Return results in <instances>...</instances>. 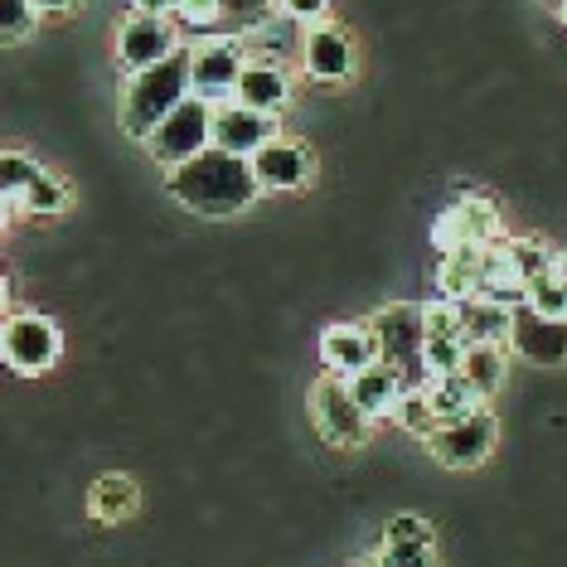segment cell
Masks as SVG:
<instances>
[{"mask_svg": "<svg viewBox=\"0 0 567 567\" xmlns=\"http://www.w3.org/2000/svg\"><path fill=\"white\" fill-rule=\"evenodd\" d=\"M558 272H563V277H567V257H558Z\"/></svg>", "mask_w": 567, "mask_h": 567, "instance_id": "cell-39", "label": "cell"}, {"mask_svg": "<svg viewBox=\"0 0 567 567\" xmlns=\"http://www.w3.org/2000/svg\"><path fill=\"white\" fill-rule=\"evenodd\" d=\"M499 238V209L481 195H466L456 199L451 209L432 224V243L436 252H461V248H489Z\"/></svg>", "mask_w": 567, "mask_h": 567, "instance_id": "cell-9", "label": "cell"}, {"mask_svg": "<svg viewBox=\"0 0 567 567\" xmlns=\"http://www.w3.org/2000/svg\"><path fill=\"white\" fill-rule=\"evenodd\" d=\"M311 412H316V427L326 436L330 446H364L369 432H373V417L364 408L354 403L350 383L340 379V373H326V379L311 389Z\"/></svg>", "mask_w": 567, "mask_h": 567, "instance_id": "cell-6", "label": "cell"}, {"mask_svg": "<svg viewBox=\"0 0 567 567\" xmlns=\"http://www.w3.org/2000/svg\"><path fill=\"white\" fill-rule=\"evenodd\" d=\"M466 334H427L422 340V364H427V379H442V373H461V359H466Z\"/></svg>", "mask_w": 567, "mask_h": 567, "instance_id": "cell-24", "label": "cell"}, {"mask_svg": "<svg viewBox=\"0 0 567 567\" xmlns=\"http://www.w3.org/2000/svg\"><path fill=\"white\" fill-rule=\"evenodd\" d=\"M34 6H40V16H73L79 0H34Z\"/></svg>", "mask_w": 567, "mask_h": 567, "instance_id": "cell-37", "label": "cell"}, {"mask_svg": "<svg viewBox=\"0 0 567 567\" xmlns=\"http://www.w3.org/2000/svg\"><path fill=\"white\" fill-rule=\"evenodd\" d=\"M509 350L524 359V364H538V369H563L567 364V320H553V316H538L519 306L514 316V334H509Z\"/></svg>", "mask_w": 567, "mask_h": 567, "instance_id": "cell-12", "label": "cell"}, {"mask_svg": "<svg viewBox=\"0 0 567 567\" xmlns=\"http://www.w3.org/2000/svg\"><path fill=\"white\" fill-rule=\"evenodd\" d=\"M369 326H373V340H379V364L398 369L412 389L427 383V364H422V340H427V330H422V306H389V311H379Z\"/></svg>", "mask_w": 567, "mask_h": 567, "instance_id": "cell-5", "label": "cell"}, {"mask_svg": "<svg viewBox=\"0 0 567 567\" xmlns=\"http://www.w3.org/2000/svg\"><path fill=\"white\" fill-rule=\"evenodd\" d=\"M243 69H248L243 34H209V40L189 44V87H195V97L214 102V107L234 102Z\"/></svg>", "mask_w": 567, "mask_h": 567, "instance_id": "cell-3", "label": "cell"}, {"mask_svg": "<svg viewBox=\"0 0 567 567\" xmlns=\"http://www.w3.org/2000/svg\"><path fill=\"white\" fill-rule=\"evenodd\" d=\"M252 171L262 179V189H301L311 179V151L301 141L277 136L252 156Z\"/></svg>", "mask_w": 567, "mask_h": 567, "instance_id": "cell-15", "label": "cell"}, {"mask_svg": "<svg viewBox=\"0 0 567 567\" xmlns=\"http://www.w3.org/2000/svg\"><path fill=\"white\" fill-rule=\"evenodd\" d=\"M132 10H141V16H175L179 0H132Z\"/></svg>", "mask_w": 567, "mask_h": 567, "instance_id": "cell-36", "label": "cell"}, {"mask_svg": "<svg viewBox=\"0 0 567 567\" xmlns=\"http://www.w3.org/2000/svg\"><path fill=\"white\" fill-rule=\"evenodd\" d=\"M528 311L538 316H553V320H567V277L563 272H548L528 287Z\"/></svg>", "mask_w": 567, "mask_h": 567, "instance_id": "cell-27", "label": "cell"}, {"mask_svg": "<svg viewBox=\"0 0 567 567\" xmlns=\"http://www.w3.org/2000/svg\"><path fill=\"white\" fill-rule=\"evenodd\" d=\"M165 185H171V195L185 204V209H195L204 218H234L262 195V179H257L252 161L234 156V151H224V146L199 151L195 161L171 171Z\"/></svg>", "mask_w": 567, "mask_h": 567, "instance_id": "cell-1", "label": "cell"}, {"mask_svg": "<svg viewBox=\"0 0 567 567\" xmlns=\"http://www.w3.org/2000/svg\"><path fill=\"white\" fill-rule=\"evenodd\" d=\"M175 20L185 30H214V24H224V0H179Z\"/></svg>", "mask_w": 567, "mask_h": 567, "instance_id": "cell-31", "label": "cell"}, {"mask_svg": "<svg viewBox=\"0 0 567 567\" xmlns=\"http://www.w3.org/2000/svg\"><path fill=\"white\" fill-rule=\"evenodd\" d=\"M63 209H69V185H63L59 175L44 171V175L20 195L16 209H6V214H40V218H49V214H63Z\"/></svg>", "mask_w": 567, "mask_h": 567, "instance_id": "cell-23", "label": "cell"}, {"mask_svg": "<svg viewBox=\"0 0 567 567\" xmlns=\"http://www.w3.org/2000/svg\"><path fill=\"white\" fill-rule=\"evenodd\" d=\"M558 20H563V24H567V0H563V6H558Z\"/></svg>", "mask_w": 567, "mask_h": 567, "instance_id": "cell-38", "label": "cell"}, {"mask_svg": "<svg viewBox=\"0 0 567 567\" xmlns=\"http://www.w3.org/2000/svg\"><path fill=\"white\" fill-rule=\"evenodd\" d=\"M373 567H379V563H373Z\"/></svg>", "mask_w": 567, "mask_h": 567, "instance_id": "cell-41", "label": "cell"}, {"mask_svg": "<svg viewBox=\"0 0 567 567\" xmlns=\"http://www.w3.org/2000/svg\"><path fill=\"white\" fill-rule=\"evenodd\" d=\"M234 102H243V107H257V112H272V117H277V112L291 102L287 69H281V63H267V59H248Z\"/></svg>", "mask_w": 567, "mask_h": 567, "instance_id": "cell-16", "label": "cell"}, {"mask_svg": "<svg viewBox=\"0 0 567 567\" xmlns=\"http://www.w3.org/2000/svg\"><path fill=\"white\" fill-rule=\"evenodd\" d=\"M301 69L316 83H350L354 79V40L340 24H311L301 34Z\"/></svg>", "mask_w": 567, "mask_h": 567, "instance_id": "cell-11", "label": "cell"}, {"mask_svg": "<svg viewBox=\"0 0 567 567\" xmlns=\"http://www.w3.org/2000/svg\"><path fill=\"white\" fill-rule=\"evenodd\" d=\"M344 383H350L354 403L364 408L373 422H379V417H393V412H398V403H403V393L412 389V383L403 379V373H398V369H389V364H373V369L354 373V379H344Z\"/></svg>", "mask_w": 567, "mask_h": 567, "instance_id": "cell-17", "label": "cell"}, {"mask_svg": "<svg viewBox=\"0 0 567 567\" xmlns=\"http://www.w3.org/2000/svg\"><path fill=\"white\" fill-rule=\"evenodd\" d=\"M422 330L427 334H466L461 330V306L436 296V301H422Z\"/></svg>", "mask_w": 567, "mask_h": 567, "instance_id": "cell-29", "label": "cell"}, {"mask_svg": "<svg viewBox=\"0 0 567 567\" xmlns=\"http://www.w3.org/2000/svg\"><path fill=\"white\" fill-rule=\"evenodd\" d=\"M481 281H485V248L446 252L442 267H436V291H442L446 301H471V296H481Z\"/></svg>", "mask_w": 567, "mask_h": 567, "instance_id": "cell-20", "label": "cell"}, {"mask_svg": "<svg viewBox=\"0 0 567 567\" xmlns=\"http://www.w3.org/2000/svg\"><path fill=\"white\" fill-rule=\"evenodd\" d=\"M373 563H379V567H436L427 544H383Z\"/></svg>", "mask_w": 567, "mask_h": 567, "instance_id": "cell-33", "label": "cell"}, {"mask_svg": "<svg viewBox=\"0 0 567 567\" xmlns=\"http://www.w3.org/2000/svg\"><path fill=\"white\" fill-rule=\"evenodd\" d=\"M393 417L403 422V427H408L412 436H432V432H436V417H432V408H427V393H422V389H408Z\"/></svg>", "mask_w": 567, "mask_h": 567, "instance_id": "cell-28", "label": "cell"}, {"mask_svg": "<svg viewBox=\"0 0 567 567\" xmlns=\"http://www.w3.org/2000/svg\"><path fill=\"white\" fill-rule=\"evenodd\" d=\"M461 306V330L466 340H481V344H509L514 334V306H499L489 296H471V301H456Z\"/></svg>", "mask_w": 567, "mask_h": 567, "instance_id": "cell-19", "label": "cell"}, {"mask_svg": "<svg viewBox=\"0 0 567 567\" xmlns=\"http://www.w3.org/2000/svg\"><path fill=\"white\" fill-rule=\"evenodd\" d=\"M0 354H6V364L16 373H44L59 364L63 354V334L49 316H10L6 320V334H0Z\"/></svg>", "mask_w": 567, "mask_h": 567, "instance_id": "cell-7", "label": "cell"}, {"mask_svg": "<svg viewBox=\"0 0 567 567\" xmlns=\"http://www.w3.org/2000/svg\"><path fill=\"white\" fill-rule=\"evenodd\" d=\"M195 87H189V49H179L165 63H151L126 79L122 93V132L132 141H151V132L171 117V112L185 102Z\"/></svg>", "mask_w": 567, "mask_h": 567, "instance_id": "cell-2", "label": "cell"}, {"mask_svg": "<svg viewBox=\"0 0 567 567\" xmlns=\"http://www.w3.org/2000/svg\"><path fill=\"white\" fill-rule=\"evenodd\" d=\"M277 141V117L272 112H257V107H243V102H224L214 107V146L234 151V156H257V151Z\"/></svg>", "mask_w": 567, "mask_h": 567, "instance_id": "cell-13", "label": "cell"}, {"mask_svg": "<svg viewBox=\"0 0 567 567\" xmlns=\"http://www.w3.org/2000/svg\"><path fill=\"white\" fill-rule=\"evenodd\" d=\"M432 456L442 461L446 471H471L495 451V412L475 408L471 417H456V422H442L432 436H427Z\"/></svg>", "mask_w": 567, "mask_h": 567, "instance_id": "cell-8", "label": "cell"}, {"mask_svg": "<svg viewBox=\"0 0 567 567\" xmlns=\"http://www.w3.org/2000/svg\"><path fill=\"white\" fill-rule=\"evenodd\" d=\"M383 544H427L432 548V524L417 519V514H398V519L383 528Z\"/></svg>", "mask_w": 567, "mask_h": 567, "instance_id": "cell-34", "label": "cell"}, {"mask_svg": "<svg viewBox=\"0 0 567 567\" xmlns=\"http://www.w3.org/2000/svg\"><path fill=\"white\" fill-rule=\"evenodd\" d=\"M461 373H466L475 389L489 398V393L499 389V383H505V350H499V344L471 340V344H466V359H461Z\"/></svg>", "mask_w": 567, "mask_h": 567, "instance_id": "cell-22", "label": "cell"}, {"mask_svg": "<svg viewBox=\"0 0 567 567\" xmlns=\"http://www.w3.org/2000/svg\"><path fill=\"white\" fill-rule=\"evenodd\" d=\"M509 257H514V267H519V277L534 287L538 277H548V272H558V252H548L544 243H534V238H514L505 243Z\"/></svg>", "mask_w": 567, "mask_h": 567, "instance_id": "cell-26", "label": "cell"}, {"mask_svg": "<svg viewBox=\"0 0 567 567\" xmlns=\"http://www.w3.org/2000/svg\"><path fill=\"white\" fill-rule=\"evenodd\" d=\"M320 364L340 379H354L379 364V340H373V326H330L320 334Z\"/></svg>", "mask_w": 567, "mask_h": 567, "instance_id": "cell-14", "label": "cell"}, {"mask_svg": "<svg viewBox=\"0 0 567 567\" xmlns=\"http://www.w3.org/2000/svg\"><path fill=\"white\" fill-rule=\"evenodd\" d=\"M548 6H553V10H558V6H563V0H548Z\"/></svg>", "mask_w": 567, "mask_h": 567, "instance_id": "cell-40", "label": "cell"}, {"mask_svg": "<svg viewBox=\"0 0 567 567\" xmlns=\"http://www.w3.org/2000/svg\"><path fill=\"white\" fill-rule=\"evenodd\" d=\"M209 146H214V102H204L195 93L179 102V107L146 141L151 161L165 165V171H179V165L195 161L199 151H209Z\"/></svg>", "mask_w": 567, "mask_h": 567, "instance_id": "cell-4", "label": "cell"}, {"mask_svg": "<svg viewBox=\"0 0 567 567\" xmlns=\"http://www.w3.org/2000/svg\"><path fill=\"white\" fill-rule=\"evenodd\" d=\"M267 16H277V0H224V20L238 24V34L262 24Z\"/></svg>", "mask_w": 567, "mask_h": 567, "instance_id": "cell-32", "label": "cell"}, {"mask_svg": "<svg viewBox=\"0 0 567 567\" xmlns=\"http://www.w3.org/2000/svg\"><path fill=\"white\" fill-rule=\"evenodd\" d=\"M171 54H179V30L171 16H126L117 30V63L126 73H141L151 63H165Z\"/></svg>", "mask_w": 567, "mask_h": 567, "instance_id": "cell-10", "label": "cell"}, {"mask_svg": "<svg viewBox=\"0 0 567 567\" xmlns=\"http://www.w3.org/2000/svg\"><path fill=\"white\" fill-rule=\"evenodd\" d=\"M40 175H44L40 161L20 156V151H6V161H0V189H6V209H16L20 195H24V189H30Z\"/></svg>", "mask_w": 567, "mask_h": 567, "instance_id": "cell-25", "label": "cell"}, {"mask_svg": "<svg viewBox=\"0 0 567 567\" xmlns=\"http://www.w3.org/2000/svg\"><path fill=\"white\" fill-rule=\"evenodd\" d=\"M277 10L287 20H296V24H306V30L330 20V0H277Z\"/></svg>", "mask_w": 567, "mask_h": 567, "instance_id": "cell-35", "label": "cell"}, {"mask_svg": "<svg viewBox=\"0 0 567 567\" xmlns=\"http://www.w3.org/2000/svg\"><path fill=\"white\" fill-rule=\"evenodd\" d=\"M417 389L427 393L436 427H442V422H456V417H471L475 408H485V393L475 389L466 373H442V379H427V383H417Z\"/></svg>", "mask_w": 567, "mask_h": 567, "instance_id": "cell-18", "label": "cell"}, {"mask_svg": "<svg viewBox=\"0 0 567 567\" xmlns=\"http://www.w3.org/2000/svg\"><path fill=\"white\" fill-rule=\"evenodd\" d=\"M87 509H93L97 524H122L141 509V489L132 475H102L93 485V495H87Z\"/></svg>", "mask_w": 567, "mask_h": 567, "instance_id": "cell-21", "label": "cell"}, {"mask_svg": "<svg viewBox=\"0 0 567 567\" xmlns=\"http://www.w3.org/2000/svg\"><path fill=\"white\" fill-rule=\"evenodd\" d=\"M34 20H40V6H34V0H6V10H0V24H6V44H20L24 34L34 30Z\"/></svg>", "mask_w": 567, "mask_h": 567, "instance_id": "cell-30", "label": "cell"}]
</instances>
